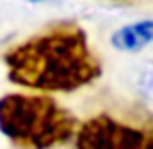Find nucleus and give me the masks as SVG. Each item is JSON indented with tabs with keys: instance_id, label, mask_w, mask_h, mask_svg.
Listing matches in <instances>:
<instances>
[{
	"instance_id": "f03ea898",
	"label": "nucleus",
	"mask_w": 153,
	"mask_h": 149,
	"mask_svg": "<svg viewBox=\"0 0 153 149\" xmlns=\"http://www.w3.org/2000/svg\"><path fill=\"white\" fill-rule=\"evenodd\" d=\"M79 120L49 94L10 92L0 98V131L16 149H55L75 139Z\"/></svg>"
},
{
	"instance_id": "423d86ee",
	"label": "nucleus",
	"mask_w": 153,
	"mask_h": 149,
	"mask_svg": "<svg viewBox=\"0 0 153 149\" xmlns=\"http://www.w3.org/2000/svg\"><path fill=\"white\" fill-rule=\"evenodd\" d=\"M145 137H147V149H153V122L145 126Z\"/></svg>"
},
{
	"instance_id": "20e7f679",
	"label": "nucleus",
	"mask_w": 153,
	"mask_h": 149,
	"mask_svg": "<svg viewBox=\"0 0 153 149\" xmlns=\"http://www.w3.org/2000/svg\"><path fill=\"white\" fill-rule=\"evenodd\" d=\"M153 41V20H141V22L124 26L112 33V47L120 51H135L143 49Z\"/></svg>"
},
{
	"instance_id": "f257e3e1",
	"label": "nucleus",
	"mask_w": 153,
	"mask_h": 149,
	"mask_svg": "<svg viewBox=\"0 0 153 149\" xmlns=\"http://www.w3.org/2000/svg\"><path fill=\"white\" fill-rule=\"evenodd\" d=\"M2 59L10 82L41 94L79 90L102 73L85 30L75 22L55 24L12 45Z\"/></svg>"
},
{
	"instance_id": "0eeeda50",
	"label": "nucleus",
	"mask_w": 153,
	"mask_h": 149,
	"mask_svg": "<svg viewBox=\"0 0 153 149\" xmlns=\"http://www.w3.org/2000/svg\"><path fill=\"white\" fill-rule=\"evenodd\" d=\"M32 2H39V0H32Z\"/></svg>"
},
{
	"instance_id": "7ed1b4c3",
	"label": "nucleus",
	"mask_w": 153,
	"mask_h": 149,
	"mask_svg": "<svg viewBox=\"0 0 153 149\" xmlns=\"http://www.w3.org/2000/svg\"><path fill=\"white\" fill-rule=\"evenodd\" d=\"M75 149H147L145 126L122 122L110 114H98L79 124Z\"/></svg>"
},
{
	"instance_id": "39448f33",
	"label": "nucleus",
	"mask_w": 153,
	"mask_h": 149,
	"mask_svg": "<svg viewBox=\"0 0 153 149\" xmlns=\"http://www.w3.org/2000/svg\"><path fill=\"white\" fill-rule=\"evenodd\" d=\"M135 90L140 94L141 102L153 110V63H147L140 69L135 79Z\"/></svg>"
}]
</instances>
